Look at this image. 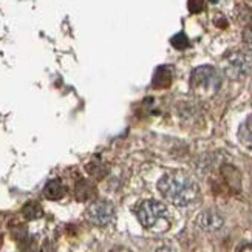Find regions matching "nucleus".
<instances>
[{"mask_svg": "<svg viewBox=\"0 0 252 252\" xmlns=\"http://www.w3.org/2000/svg\"><path fill=\"white\" fill-rule=\"evenodd\" d=\"M196 224H198L203 231L215 232L224 224V218H223L221 214H218L217 211L207 209V211H203L198 215V218H196Z\"/></svg>", "mask_w": 252, "mask_h": 252, "instance_id": "obj_5", "label": "nucleus"}, {"mask_svg": "<svg viewBox=\"0 0 252 252\" xmlns=\"http://www.w3.org/2000/svg\"><path fill=\"white\" fill-rule=\"evenodd\" d=\"M89 217L94 224L107 226V224H110L115 218V207L112 203L104 201V200L94 201L89 209Z\"/></svg>", "mask_w": 252, "mask_h": 252, "instance_id": "obj_4", "label": "nucleus"}, {"mask_svg": "<svg viewBox=\"0 0 252 252\" xmlns=\"http://www.w3.org/2000/svg\"><path fill=\"white\" fill-rule=\"evenodd\" d=\"M227 71L232 76H245L251 71V61L243 53H234L227 59Z\"/></svg>", "mask_w": 252, "mask_h": 252, "instance_id": "obj_6", "label": "nucleus"}, {"mask_svg": "<svg viewBox=\"0 0 252 252\" xmlns=\"http://www.w3.org/2000/svg\"><path fill=\"white\" fill-rule=\"evenodd\" d=\"M158 190L167 201L180 207L193 203L198 198L200 193L196 181L190 175L180 170L162 175L161 180L158 181Z\"/></svg>", "mask_w": 252, "mask_h": 252, "instance_id": "obj_1", "label": "nucleus"}, {"mask_svg": "<svg viewBox=\"0 0 252 252\" xmlns=\"http://www.w3.org/2000/svg\"><path fill=\"white\" fill-rule=\"evenodd\" d=\"M172 45L177 48V50H184V48H188L189 47V39L186 37L184 32H178L177 36H173L172 37Z\"/></svg>", "mask_w": 252, "mask_h": 252, "instance_id": "obj_12", "label": "nucleus"}, {"mask_svg": "<svg viewBox=\"0 0 252 252\" xmlns=\"http://www.w3.org/2000/svg\"><path fill=\"white\" fill-rule=\"evenodd\" d=\"M245 43L248 45V48L252 51V27L245 31Z\"/></svg>", "mask_w": 252, "mask_h": 252, "instance_id": "obj_14", "label": "nucleus"}, {"mask_svg": "<svg viewBox=\"0 0 252 252\" xmlns=\"http://www.w3.org/2000/svg\"><path fill=\"white\" fill-rule=\"evenodd\" d=\"M94 193H96V189L93 188V186L89 181L81 180L78 184H76V196H78V200L87 201V200L93 198Z\"/></svg>", "mask_w": 252, "mask_h": 252, "instance_id": "obj_9", "label": "nucleus"}, {"mask_svg": "<svg viewBox=\"0 0 252 252\" xmlns=\"http://www.w3.org/2000/svg\"><path fill=\"white\" fill-rule=\"evenodd\" d=\"M2 243H3V238H2V235H0V246H2Z\"/></svg>", "mask_w": 252, "mask_h": 252, "instance_id": "obj_17", "label": "nucleus"}, {"mask_svg": "<svg viewBox=\"0 0 252 252\" xmlns=\"http://www.w3.org/2000/svg\"><path fill=\"white\" fill-rule=\"evenodd\" d=\"M238 252H252V245H245V246H242Z\"/></svg>", "mask_w": 252, "mask_h": 252, "instance_id": "obj_16", "label": "nucleus"}, {"mask_svg": "<svg viewBox=\"0 0 252 252\" xmlns=\"http://www.w3.org/2000/svg\"><path fill=\"white\" fill-rule=\"evenodd\" d=\"M238 138L246 147L252 149V116H249L246 121L242 124V127H240Z\"/></svg>", "mask_w": 252, "mask_h": 252, "instance_id": "obj_10", "label": "nucleus"}, {"mask_svg": "<svg viewBox=\"0 0 252 252\" xmlns=\"http://www.w3.org/2000/svg\"><path fill=\"white\" fill-rule=\"evenodd\" d=\"M221 85V78L211 65H201L190 74V87L201 94H214Z\"/></svg>", "mask_w": 252, "mask_h": 252, "instance_id": "obj_2", "label": "nucleus"}, {"mask_svg": "<svg viewBox=\"0 0 252 252\" xmlns=\"http://www.w3.org/2000/svg\"><path fill=\"white\" fill-rule=\"evenodd\" d=\"M157 252H175V249L170 246H161V248H158Z\"/></svg>", "mask_w": 252, "mask_h": 252, "instance_id": "obj_15", "label": "nucleus"}, {"mask_svg": "<svg viewBox=\"0 0 252 252\" xmlns=\"http://www.w3.org/2000/svg\"><path fill=\"white\" fill-rule=\"evenodd\" d=\"M204 8V2L203 0H189V9L190 13H200Z\"/></svg>", "mask_w": 252, "mask_h": 252, "instance_id": "obj_13", "label": "nucleus"}, {"mask_svg": "<svg viewBox=\"0 0 252 252\" xmlns=\"http://www.w3.org/2000/svg\"><path fill=\"white\" fill-rule=\"evenodd\" d=\"M63 195H65V186L62 184L61 180H51L45 184V188H43V196H45L47 200L56 201V200H61Z\"/></svg>", "mask_w": 252, "mask_h": 252, "instance_id": "obj_7", "label": "nucleus"}, {"mask_svg": "<svg viewBox=\"0 0 252 252\" xmlns=\"http://www.w3.org/2000/svg\"><path fill=\"white\" fill-rule=\"evenodd\" d=\"M135 214L139 223L144 227L150 229L159 220L167 217V207L166 204H162L161 201L157 200H144L135 207Z\"/></svg>", "mask_w": 252, "mask_h": 252, "instance_id": "obj_3", "label": "nucleus"}, {"mask_svg": "<svg viewBox=\"0 0 252 252\" xmlns=\"http://www.w3.org/2000/svg\"><path fill=\"white\" fill-rule=\"evenodd\" d=\"M22 214L27 218V220H36V218H40L43 215L42 212V207L37 203H27L22 209Z\"/></svg>", "mask_w": 252, "mask_h": 252, "instance_id": "obj_11", "label": "nucleus"}, {"mask_svg": "<svg viewBox=\"0 0 252 252\" xmlns=\"http://www.w3.org/2000/svg\"><path fill=\"white\" fill-rule=\"evenodd\" d=\"M172 79H173V71L170 67H159L157 71H155V76H153V87L155 89H167L172 84Z\"/></svg>", "mask_w": 252, "mask_h": 252, "instance_id": "obj_8", "label": "nucleus"}]
</instances>
